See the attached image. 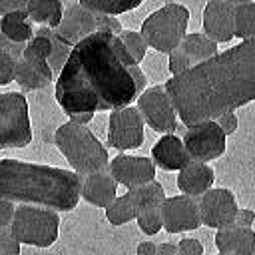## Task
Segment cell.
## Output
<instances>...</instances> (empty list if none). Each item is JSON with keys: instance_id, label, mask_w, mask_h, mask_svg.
Listing matches in <instances>:
<instances>
[{"instance_id": "obj_15", "label": "cell", "mask_w": 255, "mask_h": 255, "mask_svg": "<svg viewBox=\"0 0 255 255\" xmlns=\"http://www.w3.org/2000/svg\"><path fill=\"white\" fill-rule=\"evenodd\" d=\"M233 6L225 0H207L203 8V32L217 44H225L235 38L233 28Z\"/></svg>"}, {"instance_id": "obj_30", "label": "cell", "mask_w": 255, "mask_h": 255, "mask_svg": "<svg viewBox=\"0 0 255 255\" xmlns=\"http://www.w3.org/2000/svg\"><path fill=\"white\" fill-rule=\"evenodd\" d=\"M118 36H120L122 44L126 46L128 54L135 60V64H141L145 54H147V48H149V44L143 38V34L141 32H133V30H122Z\"/></svg>"}, {"instance_id": "obj_8", "label": "cell", "mask_w": 255, "mask_h": 255, "mask_svg": "<svg viewBox=\"0 0 255 255\" xmlns=\"http://www.w3.org/2000/svg\"><path fill=\"white\" fill-rule=\"evenodd\" d=\"M145 120L137 106H126L110 112L106 143L118 151H129L143 145Z\"/></svg>"}, {"instance_id": "obj_35", "label": "cell", "mask_w": 255, "mask_h": 255, "mask_svg": "<svg viewBox=\"0 0 255 255\" xmlns=\"http://www.w3.org/2000/svg\"><path fill=\"white\" fill-rule=\"evenodd\" d=\"M124 28H122V22L116 18V16H106V14H98V32H110V34H120Z\"/></svg>"}, {"instance_id": "obj_37", "label": "cell", "mask_w": 255, "mask_h": 255, "mask_svg": "<svg viewBox=\"0 0 255 255\" xmlns=\"http://www.w3.org/2000/svg\"><path fill=\"white\" fill-rule=\"evenodd\" d=\"M0 50H4V52H8V54H12V56L18 60V58H22V56H24L26 44H22V42H12V40H10V38H6V36H4V32L0 30Z\"/></svg>"}, {"instance_id": "obj_45", "label": "cell", "mask_w": 255, "mask_h": 255, "mask_svg": "<svg viewBox=\"0 0 255 255\" xmlns=\"http://www.w3.org/2000/svg\"><path fill=\"white\" fill-rule=\"evenodd\" d=\"M217 255H223V253H217Z\"/></svg>"}, {"instance_id": "obj_20", "label": "cell", "mask_w": 255, "mask_h": 255, "mask_svg": "<svg viewBox=\"0 0 255 255\" xmlns=\"http://www.w3.org/2000/svg\"><path fill=\"white\" fill-rule=\"evenodd\" d=\"M32 24L34 22L30 20L26 8L8 12V14H4L0 18V30L4 32V36L10 38L12 42H22V44H28L34 38L36 28Z\"/></svg>"}, {"instance_id": "obj_9", "label": "cell", "mask_w": 255, "mask_h": 255, "mask_svg": "<svg viewBox=\"0 0 255 255\" xmlns=\"http://www.w3.org/2000/svg\"><path fill=\"white\" fill-rule=\"evenodd\" d=\"M225 133L215 120H201L183 129V145L191 161H211L223 155L225 151Z\"/></svg>"}, {"instance_id": "obj_7", "label": "cell", "mask_w": 255, "mask_h": 255, "mask_svg": "<svg viewBox=\"0 0 255 255\" xmlns=\"http://www.w3.org/2000/svg\"><path fill=\"white\" fill-rule=\"evenodd\" d=\"M32 143L28 100L22 92L0 94V149H22Z\"/></svg>"}, {"instance_id": "obj_27", "label": "cell", "mask_w": 255, "mask_h": 255, "mask_svg": "<svg viewBox=\"0 0 255 255\" xmlns=\"http://www.w3.org/2000/svg\"><path fill=\"white\" fill-rule=\"evenodd\" d=\"M86 10L94 14H106V16H118L129 10H135L141 6L143 0H78Z\"/></svg>"}, {"instance_id": "obj_18", "label": "cell", "mask_w": 255, "mask_h": 255, "mask_svg": "<svg viewBox=\"0 0 255 255\" xmlns=\"http://www.w3.org/2000/svg\"><path fill=\"white\" fill-rule=\"evenodd\" d=\"M215 247L223 255H251L255 251V231L229 223L215 233Z\"/></svg>"}, {"instance_id": "obj_42", "label": "cell", "mask_w": 255, "mask_h": 255, "mask_svg": "<svg viewBox=\"0 0 255 255\" xmlns=\"http://www.w3.org/2000/svg\"><path fill=\"white\" fill-rule=\"evenodd\" d=\"M157 255H177V243L163 241L157 245Z\"/></svg>"}, {"instance_id": "obj_34", "label": "cell", "mask_w": 255, "mask_h": 255, "mask_svg": "<svg viewBox=\"0 0 255 255\" xmlns=\"http://www.w3.org/2000/svg\"><path fill=\"white\" fill-rule=\"evenodd\" d=\"M177 255H203V245L199 239L183 237L177 241Z\"/></svg>"}, {"instance_id": "obj_33", "label": "cell", "mask_w": 255, "mask_h": 255, "mask_svg": "<svg viewBox=\"0 0 255 255\" xmlns=\"http://www.w3.org/2000/svg\"><path fill=\"white\" fill-rule=\"evenodd\" d=\"M14 66H16V58L0 50V86H8L10 82H14Z\"/></svg>"}, {"instance_id": "obj_10", "label": "cell", "mask_w": 255, "mask_h": 255, "mask_svg": "<svg viewBox=\"0 0 255 255\" xmlns=\"http://www.w3.org/2000/svg\"><path fill=\"white\" fill-rule=\"evenodd\" d=\"M137 110L141 112L145 124L157 133H175L179 128V118L165 86L145 88L137 96Z\"/></svg>"}, {"instance_id": "obj_41", "label": "cell", "mask_w": 255, "mask_h": 255, "mask_svg": "<svg viewBox=\"0 0 255 255\" xmlns=\"http://www.w3.org/2000/svg\"><path fill=\"white\" fill-rule=\"evenodd\" d=\"M135 255H157V245L153 241H141L137 245Z\"/></svg>"}, {"instance_id": "obj_19", "label": "cell", "mask_w": 255, "mask_h": 255, "mask_svg": "<svg viewBox=\"0 0 255 255\" xmlns=\"http://www.w3.org/2000/svg\"><path fill=\"white\" fill-rule=\"evenodd\" d=\"M215 173L213 167L205 161H189L177 175V187L181 193L191 197H201L207 189L213 187Z\"/></svg>"}, {"instance_id": "obj_1", "label": "cell", "mask_w": 255, "mask_h": 255, "mask_svg": "<svg viewBox=\"0 0 255 255\" xmlns=\"http://www.w3.org/2000/svg\"><path fill=\"white\" fill-rule=\"evenodd\" d=\"M145 84L147 76L120 36L94 32L72 48L56 78V102L66 116L114 112L131 106Z\"/></svg>"}, {"instance_id": "obj_36", "label": "cell", "mask_w": 255, "mask_h": 255, "mask_svg": "<svg viewBox=\"0 0 255 255\" xmlns=\"http://www.w3.org/2000/svg\"><path fill=\"white\" fill-rule=\"evenodd\" d=\"M215 122L219 124V128L223 129V133L225 135H231L235 129H237V124H239V120H237V114H235V110H229V112H223L221 116H217L215 118Z\"/></svg>"}, {"instance_id": "obj_11", "label": "cell", "mask_w": 255, "mask_h": 255, "mask_svg": "<svg viewBox=\"0 0 255 255\" xmlns=\"http://www.w3.org/2000/svg\"><path fill=\"white\" fill-rule=\"evenodd\" d=\"M161 215H163V229L167 233H183L201 227L199 201L197 197L185 193L165 197L161 203Z\"/></svg>"}, {"instance_id": "obj_44", "label": "cell", "mask_w": 255, "mask_h": 255, "mask_svg": "<svg viewBox=\"0 0 255 255\" xmlns=\"http://www.w3.org/2000/svg\"><path fill=\"white\" fill-rule=\"evenodd\" d=\"M225 2H229V4H243V2H249V0H225Z\"/></svg>"}, {"instance_id": "obj_21", "label": "cell", "mask_w": 255, "mask_h": 255, "mask_svg": "<svg viewBox=\"0 0 255 255\" xmlns=\"http://www.w3.org/2000/svg\"><path fill=\"white\" fill-rule=\"evenodd\" d=\"M50 56H52V40L44 34H34V38L26 44V50H24V60H28L32 66H36L42 74H46L50 80H56L54 72H52V66H50Z\"/></svg>"}, {"instance_id": "obj_23", "label": "cell", "mask_w": 255, "mask_h": 255, "mask_svg": "<svg viewBox=\"0 0 255 255\" xmlns=\"http://www.w3.org/2000/svg\"><path fill=\"white\" fill-rule=\"evenodd\" d=\"M26 12L34 24L58 28L64 16V2L62 0H32L26 6Z\"/></svg>"}, {"instance_id": "obj_32", "label": "cell", "mask_w": 255, "mask_h": 255, "mask_svg": "<svg viewBox=\"0 0 255 255\" xmlns=\"http://www.w3.org/2000/svg\"><path fill=\"white\" fill-rule=\"evenodd\" d=\"M20 245L10 227H0V255H20Z\"/></svg>"}, {"instance_id": "obj_38", "label": "cell", "mask_w": 255, "mask_h": 255, "mask_svg": "<svg viewBox=\"0 0 255 255\" xmlns=\"http://www.w3.org/2000/svg\"><path fill=\"white\" fill-rule=\"evenodd\" d=\"M14 213H16V201L0 197V227H10Z\"/></svg>"}, {"instance_id": "obj_29", "label": "cell", "mask_w": 255, "mask_h": 255, "mask_svg": "<svg viewBox=\"0 0 255 255\" xmlns=\"http://www.w3.org/2000/svg\"><path fill=\"white\" fill-rule=\"evenodd\" d=\"M131 193V197L135 199L137 207H143V205H151V203H163V199L167 197L165 195V189L159 181H149V183H143V185H137V187H131L128 189Z\"/></svg>"}, {"instance_id": "obj_2", "label": "cell", "mask_w": 255, "mask_h": 255, "mask_svg": "<svg viewBox=\"0 0 255 255\" xmlns=\"http://www.w3.org/2000/svg\"><path fill=\"white\" fill-rule=\"evenodd\" d=\"M165 90L183 126L215 120L255 100V36L171 76Z\"/></svg>"}, {"instance_id": "obj_12", "label": "cell", "mask_w": 255, "mask_h": 255, "mask_svg": "<svg viewBox=\"0 0 255 255\" xmlns=\"http://www.w3.org/2000/svg\"><path fill=\"white\" fill-rule=\"evenodd\" d=\"M197 201H199L201 225L219 229L235 221V213L239 207L233 191L225 187H211L201 197H197Z\"/></svg>"}, {"instance_id": "obj_16", "label": "cell", "mask_w": 255, "mask_h": 255, "mask_svg": "<svg viewBox=\"0 0 255 255\" xmlns=\"http://www.w3.org/2000/svg\"><path fill=\"white\" fill-rule=\"evenodd\" d=\"M151 159L155 167L163 171H179L191 161L183 145V139L175 133H163L155 141V145L151 147Z\"/></svg>"}, {"instance_id": "obj_40", "label": "cell", "mask_w": 255, "mask_h": 255, "mask_svg": "<svg viewBox=\"0 0 255 255\" xmlns=\"http://www.w3.org/2000/svg\"><path fill=\"white\" fill-rule=\"evenodd\" d=\"M32 0H0V16L14 12V10H24Z\"/></svg>"}, {"instance_id": "obj_14", "label": "cell", "mask_w": 255, "mask_h": 255, "mask_svg": "<svg viewBox=\"0 0 255 255\" xmlns=\"http://www.w3.org/2000/svg\"><path fill=\"white\" fill-rule=\"evenodd\" d=\"M58 38L62 42H66L68 46H76L80 40H84L86 36L98 32V14L86 10L80 2L70 4L64 10L62 22L58 28H54Z\"/></svg>"}, {"instance_id": "obj_4", "label": "cell", "mask_w": 255, "mask_h": 255, "mask_svg": "<svg viewBox=\"0 0 255 255\" xmlns=\"http://www.w3.org/2000/svg\"><path fill=\"white\" fill-rule=\"evenodd\" d=\"M54 143L64 159H68L70 167L80 175L102 171L110 165L108 149L84 124L72 120L64 122L54 133Z\"/></svg>"}, {"instance_id": "obj_28", "label": "cell", "mask_w": 255, "mask_h": 255, "mask_svg": "<svg viewBox=\"0 0 255 255\" xmlns=\"http://www.w3.org/2000/svg\"><path fill=\"white\" fill-rule=\"evenodd\" d=\"M137 227L145 235H155L159 229H163V215H161V203H151L139 207V213L135 217Z\"/></svg>"}, {"instance_id": "obj_24", "label": "cell", "mask_w": 255, "mask_h": 255, "mask_svg": "<svg viewBox=\"0 0 255 255\" xmlns=\"http://www.w3.org/2000/svg\"><path fill=\"white\" fill-rule=\"evenodd\" d=\"M14 82L20 86L22 92H34V90L46 88L52 80L46 74H42L36 66H32L28 60L18 58L14 66Z\"/></svg>"}, {"instance_id": "obj_5", "label": "cell", "mask_w": 255, "mask_h": 255, "mask_svg": "<svg viewBox=\"0 0 255 255\" xmlns=\"http://www.w3.org/2000/svg\"><path fill=\"white\" fill-rule=\"evenodd\" d=\"M187 22L189 10L183 4L169 2L143 20L141 34L147 40L149 48L159 54H169L181 44L183 36L187 34Z\"/></svg>"}, {"instance_id": "obj_25", "label": "cell", "mask_w": 255, "mask_h": 255, "mask_svg": "<svg viewBox=\"0 0 255 255\" xmlns=\"http://www.w3.org/2000/svg\"><path fill=\"white\" fill-rule=\"evenodd\" d=\"M139 213V207L135 203V199L131 197L129 191H126L124 195H118L108 207H106V219L112 225H124L131 219H135Z\"/></svg>"}, {"instance_id": "obj_13", "label": "cell", "mask_w": 255, "mask_h": 255, "mask_svg": "<svg viewBox=\"0 0 255 255\" xmlns=\"http://www.w3.org/2000/svg\"><path fill=\"white\" fill-rule=\"evenodd\" d=\"M110 173L114 175V179L124 185L126 189L149 183L155 179V163L153 159L147 157H139V155H129L120 151L116 157L110 159L108 165Z\"/></svg>"}, {"instance_id": "obj_6", "label": "cell", "mask_w": 255, "mask_h": 255, "mask_svg": "<svg viewBox=\"0 0 255 255\" xmlns=\"http://www.w3.org/2000/svg\"><path fill=\"white\" fill-rule=\"evenodd\" d=\"M10 231L20 243L34 247H50L58 239L60 217L52 207L20 203L10 223Z\"/></svg>"}, {"instance_id": "obj_39", "label": "cell", "mask_w": 255, "mask_h": 255, "mask_svg": "<svg viewBox=\"0 0 255 255\" xmlns=\"http://www.w3.org/2000/svg\"><path fill=\"white\" fill-rule=\"evenodd\" d=\"M235 225H241V227H251L255 223V211L249 209V207H239L237 213H235Z\"/></svg>"}, {"instance_id": "obj_22", "label": "cell", "mask_w": 255, "mask_h": 255, "mask_svg": "<svg viewBox=\"0 0 255 255\" xmlns=\"http://www.w3.org/2000/svg\"><path fill=\"white\" fill-rule=\"evenodd\" d=\"M179 46L189 56V60H191L193 66L195 64H201V62H205L209 58H213L219 52L217 50V42L211 40L205 32H189V34H185Z\"/></svg>"}, {"instance_id": "obj_17", "label": "cell", "mask_w": 255, "mask_h": 255, "mask_svg": "<svg viewBox=\"0 0 255 255\" xmlns=\"http://www.w3.org/2000/svg\"><path fill=\"white\" fill-rule=\"evenodd\" d=\"M118 185H120V183L114 179V175L110 173V169L94 171V173L82 175V189H80V195H82V199H86L88 203L106 209V207L118 197Z\"/></svg>"}, {"instance_id": "obj_43", "label": "cell", "mask_w": 255, "mask_h": 255, "mask_svg": "<svg viewBox=\"0 0 255 255\" xmlns=\"http://www.w3.org/2000/svg\"><path fill=\"white\" fill-rule=\"evenodd\" d=\"M72 122H76V124H84V126H88L90 124V120L94 118V112H82V114H74V116H68Z\"/></svg>"}, {"instance_id": "obj_31", "label": "cell", "mask_w": 255, "mask_h": 255, "mask_svg": "<svg viewBox=\"0 0 255 255\" xmlns=\"http://www.w3.org/2000/svg\"><path fill=\"white\" fill-rule=\"evenodd\" d=\"M167 56H169V64H167V68H169L171 76H179V74L187 72V70L193 66L191 60H189V56L181 50V46H177L175 50H171Z\"/></svg>"}, {"instance_id": "obj_26", "label": "cell", "mask_w": 255, "mask_h": 255, "mask_svg": "<svg viewBox=\"0 0 255 255\" xmlns=\"http://www.w3.org/2000/svg\"><path fill=\"white\" fill-rule=\"evenodd\" d=\"M233 28L235 38L249 40L255 36V2H243L233 6Z\"/></svg>"}, {"instance_id": "obj_3", "label": "cell", "mask_w": 255, "mask_h": 255, "mask_svg": "<svg viewBox=\"0 0 255 255\" xmlns=\"http://www.w3.org/2000/svg\"><path fill=\"white\" fill-rule=\"evenodd\" d=\"M82 175L74 169L0 159V197L16 203L72 211L80 201Z\"/></svg>"}]
</instances>
